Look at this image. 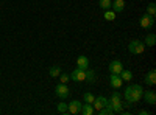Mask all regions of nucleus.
<instances>
[{
    "instance_id": "nucleus-1",
    "label": "nucleus",
    "mask_w": 156,
    "mask_h": 115,
    "mask_svg": "<svg viewBox=\"0 0 156 115\" xmlns=\"http://www.w3.org/2000/svg\"><path fill=\"white\" fill-rule=\"evenodd\" d=\"M142 93H144V89H142V86L139 84H131L128 86L125 89L123 92V96L126 100V106H133L134 103H137V101L142 98Z\"/></svg>"
},
{
    "instance_id": "nucleus-2",
    "label": "nucleus",
    "mask_w": 156,
    "mask_h": 115,
    "mask_svg": "<svg viewBox=\"0 0 156 115\" xmlns=\"http://www.w3.org/2000/svg\"><path fill=\"white\" fill-rule=\"evenodd\" d=\"M109 104H111V107H112V110H114L115 113H122V112H123L122 96H120L119 92H114V93L111 95V98H109Z\"/></svg>"
},
{
    "instance_id": "nucleus-3",
    "label": "nucleus",
    "mask_w": 156,
    "mask_h": 115,
    "mask_svg": "<svg viewBox=\"0 0 156 115\" xmlns=\"http://www.w3.org/2000/svg\"><path fill=\"white\" fill-rule=\"evenodd\" d=\"M144 50H145V45L139 39H133L131 42H129V45H128V52L131 55H142Z\"/></svg>"
},
{
    "instance_id": "nucleus-4",
    "label": "nucleus",
    "mask_w": 156,
    "mask_h": 115,
    "mask_svg": "<svg viewBox=\"0 0 156 115\" xmlns=\"http://www.w3.org/2000/svg\"><path fill=\"white\" fill-rule=\"evenodd\" d=\"M153 25H154V16H150L145 12V14L140 17V27L144 30H150V28H153Z\"/></svg>"
},
{
    "instance_id": "nucleus-5",
    "label": "nucleus",
    "mask_w": 156,
    "mask_h": 115,
    "mask_svg": "<svg viewBox=\"0 0 156 115\" xmlns=\"http://www.w3.org/2000/svg\"><path fill=\"white\" fill-rule=\"evenodd\" d=\"M70 76V79L72 81H75V83H81V81H84V78H86V70H81V69H75V70H72V73L69 75Z\"/></svg>"
},
{
    "instance_id": "nucleus-6",
    "label": "nucleus",
    "mask_w": 156,
    "mask_h": 115,
    "mask_svg": "<svg viewBox=\"0 0 156 115\" xmlns=\"http://www.w3.org/2000/svg\"><path fill=\"white\" fill-rule=\"evenodd\" d=\"M55 93H56V96H59L61 100L67 98V96H69V87L64 84V83H59V84L56 86V89H55Z\"/></svg>"
},
{
    "instance_id": "nucleus-7",
    "label": "nucleus",
    "mask_w": 156,
    "mask_h": 115,
    "mask_svg": "<svg viewBox=\"0 0 156 115\" xmlns=\"http://www.w3.org/2000/svg\"><path fill=\"white\" fill-rule=\"evenodd\" d=\"M106 104H108V100H106L105 96H97V98H94V101H92V107H94L95 112H98L101 107H105Z\"/></svg>"
},
{
    "instance_id": "nucleus-8",
    "label": "nucleus",
    "mask_w": 156,
    "mask_h": 115,
    "mask_svg": "<svg viewBox=\"0 0 156 115\" xmlns=\"http://www.w3.org/2000/svg\"><path fill=\"white\" fill-rule=\"evenodd\" d=\"M122 78H120V75H117V73H111L109 75V84L112 89H120L122 87Z\"/></svg>"
},
{
    "instance_id": "nucleus-9",
    "label": "nucleus",
    "mask_w": 156,
    "mask_h": 115,
    "mask_svg": "<svg viewBox=\"0 0 156 115\" xmlns=\"http://www.w3.org/2000/svg\"><path fill=\"white\" fill-rule=\"evenodd\" d=\"M81 106H83V103L81 101H78V100H73L72 103H69L67 104V109H69V113H80L81 112Z\"/></svg>"
},
{
    "instance_id": "nucleus-10",
    "label": "nucleus",
    "mask_w": 156,
    "mask_h": 115,
    "mask_svg": "<svg viewBox=\"0 0 156 115\" xmlns=\"http://www.w3.org/2000/svg\"><path fill=\"white\" fill-rule=\"evenodd\" d=\"M123 70V66H122V62L119 59H114L109 62V72L111 73H117V75H120V72Z\"/></svg>"
},
{
    "instance_id": "nucleus-11",
    "label": "nucleus",
    "mask_w": 156,
    "mask_h": 115,
    "mask_svg": "<svg viewBox=\"0 0 156 115\" xmlns=\"http://www.w3.org/2000/svg\"><path fill=\"white\" fill-rule=\"evenodd\" d=\"M142 98L145 100V103L147 104H151V106H154L156 104V93L153 92V90H144V93H142Z\"/></svg>"
},
{
    "instance_id": "nucleus-12",
    "label": "nucleus",
    "mask_w": 156,
    "mask_h": 115,
    "mask_svg": "<svg viewBox=\"0 0 156 115\" xmlns=\"http://www.w3.org/2000/svg\"><path fill=\"white\" fill-rule=\"evenodd\" d=\"M144 81H145V84H148V86H154V84H156V72H154V69H150V70L147 72Z\"/></svg>"
},
{
    "instance_id": "nucleus-13",
    "label": "nucleus",
    "mask_w": 156,
    "mask_h": 115,
    "mask_svg": "<svg viewBox=\"0 0 156 115\" xmlns=\"http://www.w3.org/2000/svg\"><path fill=\"white\" fill-rule=\"evenodd\" d=\"M76 67H78V69H81V70L89 69V59H87L84 55L78 56V59H76Z\"/></svg>"
},
{
    "instance_id": "nucleus-14",
    "label": "nucleus",
    "mask_w": 156,
    "mask_h": 115,
    "mask_svg": "<svg viewBox=\"0 0 156 115\" xmlns=\"http://www.w3.org/2000/svg\"><path fill=\"white\" fill-rule=\"evenodd\" d=\"M111 9L115 12V14L117 12H122L125 9V2L123 0H114V2L111 3Z\"/></svg>"
},
{
    "instance_id": "nucleus-15",
    "label": "nucleus",
    "mask_w": 156,
    "mask_h": 115,
    "mask_svg": "<svg viewBox=\"0 0 156 115\" xmlns=\"http://www.w3.org/2000/svg\"><path fill=\"white\" fill-rule=\"evenodd\" d=\"M95 79H97L95 72H94V70L86 69V78H84V81H86L87 84H94V83H95Z\"/></svg>"
},
{
    "instance_id": "nucleus-16",
    "label": "nucleus",
    "mask_w": 156,
    "mask_h": 115,
    "mask_svg": "<svg viewBox=\"0 0 156 115\" xmlns=\"http://www.w3.org/2000/svg\"><path fill=\"white\" fill-rule=\"evenodd\" d=\"M154 44H156V34H147L145 36V39H144V45L145 47H154Z\"/></svg>"
},
{
    "instance_id": "nucleus-17",
    "label": "nucleus",
    "mask_w": 156,
    "mask_h": 115,
    "mask_svg": "<svg viewBox=\"0 0 156 115\" xmlns=\"http://www.w3.org/2000/svg\"><path fill=\"white\" fill-rule=\"evenodd\" d=\"M95 110H94V107H92V104L90 103H84L83 106H81V112L80 113H83V115H92Z\"/></svg>"
},
{
    "instance_id": "nucleus-18",
    "label": "nucleus",
    "mask_w": 156,
    "mask_h": 115,
    "mask_svg": "<svg viewBox=\"0 0 156 115\" xmlns=\"http://www.w3.org/2000/svg\"><path fill=\"white\" fill-rule=\"evenodd\" d=\"M120 78H122V81H126V83H128V81H131V79H133V72L123 69V70L120 72Z\"/></svg>"
},
{
    "instance_id": "nucleus-19",
    "label": "nucleus",
    "mask_w": 156,
    "mask_h": 115,
    "mask_svg": "<svg viewBox=\"0 0 156 115\" xmlns=\"http://www.w3.org/2000/svg\"><path fill=\"white\" fill-rule=\"evenodd\" d=\"M48 75L51 76V78H56V76L61 75V67L59 66H51L50 70H48Z\"/></svg>"
},
{
    "instance_id": "nucleus-20",
    "label": "nucleus",
    "mask_w": 156,
    "mask_h": 115,
    "mask_svg": "<svg viewBox=\"0 0 156 115\" xmlns=\"http://www.w3.org/2000/svg\"><path fill=\"white\" fill-rule=\"evenodd\" d=\"M98 113H100V115H111V113H114V110H112V107H111V104H109V100H108V104L98 110Z\"/></svg>"
},
{
    "instance_id": "nucleus-21",
    "label": "nucleus",
    "mask_w": 156,
    "mask_h": 115,
    "mask_svg": "<svg viewBox=\"0 0 156 115\" xmlns=\"http://www.w3.org/2000/svg\"><path fill=\"white\" fill-rule=\"evenodd\" d=\"M105 20H108V22H112V20H115V12L112 11V9H105Z\"/></svg>"
},
{
    "instance_id": "nucleus-22",
    "label": "nucleus",
    "mask_w": 156,
    "mask_h": 115,
    "mask_svg": "<svg viewBox=\"0 0 156 115\" xmlns=\"http://www.w3.org/2000/svg\"><path fill=\"white\" fill-rule=\"evenodd\" d=\"M111 3H112V0H98V5L103 9H111Z\"/></svg>"
},
{
    "instance_id": "nucleus-23",
    "label": "nucleus",
    "mask_w": 156,
    "mask_h": 115,
    "mask_svg": "<svg viewBox=\"0 0 156 115\" xmlns=\"http://www.w3.org/2000/svg\"><path fill=\"white\" fill-rule=\"evenodd\" d=\"M56 109H58V112H59V113H69L67 104H66V103H62V101H61V103L56 106Z\"/></svg>"
},
{
    "instance_id": "nucleus-24",
    "label": "nucleus",
    "mask_w": 156,
    "mask_h": 115,
    "mask_svg": "<svg viewBox=\"0 0 156 115\" xmlns=\"http://www.w3.org/2000/svg\"><path fill=\"white\" fill-rule=\"evenodd\" d=\"M94 95L92 93H90V92H86L84 95H83V100H84V103H90V104H92V101H94Z\"/></svg>"
},
{
    "instance_id": "nucleus-25",
    "label": "nucleus",
    "mask_w": 156,
    "mask_h": 115,
    "mask_svg": "<svg viewBox=\"0 0 156 115\" xmlns=\"http://www.w3.org/2000/svg\"><path fill=\"white\" fill-rule=\"evenodd\" d=\"M147 14H150V16H154V14H156V6H154V3H150V5L147 6Z\"/></svg>"
},
{
    "instance_id": "nucleus-26",
    "label": "nucleus",
    "mask_w": 156,
    "mask_h": 115,
    "mask_svg": "<svg viewBox=\"0 0 156 115\" xmlns=\"http://www.w3.org/2000/svg\"><path fill=\"white\" fill-rule=\"evenodd\" d=\"M59 81L66 84L67 81H70V76H69L67 73H61V75H59Z\"/></svg>"
},
{
    "instance_id": "nucleus-27",
    "label": "nucleus",
    "mask_w": 156,
    "mask_h": 115,
    "mask_svg": "<svg viewBox=\"0 0 156 115\" xmlns=\"http://www.w3.org/2000/svg\"><path fill=\"white\" fill-rule=\"evenodd\" d=\"M139 113H140V115H148V110H140Z\"/></svg>"
}]
</instances>
